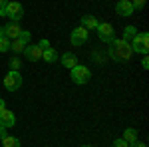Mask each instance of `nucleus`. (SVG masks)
I'll return each instance as SVG.
<instances>
[{"instance_id":"obj_1","label":"nucleus","mask_w":149,"mask_h":147,"mask_svg":"<svg viewBox=\"0 0 149 147\" xmlns=\"http://www.w3.org/2000/svg\"><path fill=\"white\" fill-rule=\"evenodd\" d=\"M107 56L111 58L113 62H129L131 56H133V50H131V44L123 40V38H113L109 44H107Z\"/></svg>"},{"instance_id":"obj_2","label":"nucleus","mask_w":149,"mask_h":147,"mask_svg":"<svg viewBox=\"0 0 149 147\" xmlns=\"http://www.w3.org/2000/svg\"><path fill=\"white\" fill-rule=\"evenodd\" d=\"M0 16L2 18H10L12 22H20L24 18V6L22 2H16V0H8L6 6L0 8Z\"/></svg>"},{"instance_id":"obj_3","label":"nucleus","mask_w":149,"mask_h":147,"mask_svg":"<svg viewBox=\"0 0 149 147\" xmlns=\"http://www.w3.org/2000/svg\"><path fill=\"white\" fill-rule=\"evenodd\" d=\"M129 44H131L133 54H143V56H147V52H149V34L147 32H137V34L129 40Z\"/></svg>"},{"instance_id":"obj_4","label":"nucleus","mask_w":149,"mask_h":147,"mask_svg":"<svg viewBox=\"0 0 149 147\" xmlns=\"http://www.w3.org/2000/svg\"><path fill=\"white\" fill-rule=\"evenodd\" d=\"M70 78H72V82H74V84L84 86V84H88V82H90L92 72H90V68H88V66L78 64V66H74V68L70 70Z\"/></svg>"},{"instance_id":"obj_5","label":"nucleus","mask_w":149,"mask_h":147,"mask_svg":"<svg viewBox=\"0 0 149 147\" xmlns=\"http://www.w3.org/2000/svg\"><path fill=\"white\" fill-rule=\"evenodd\" d=\"M95 30H97V38H100L102 42H105V44H109L115 38V28L109 22H100Z\"/></svg>"},{"instance_id":"obj_6","label":"nucleus","mask_w":149,"mask_h":147,"mask_svg":"<svg viewBox=\"0 0 149 147\" xmlns=\"http://www.w3.org/2000/svg\"><path fill=\"white\" fill-rule=\"evenodd\" d=\"M20 86H22V76H20V72H8L6 76H4V88L8 91H16L20 90Z\"/></svg>"},{"instance_id":"obj_7","label":"nucleus","mask_w":149,"mask_h":147,"mask_svg":"<svg viewBox=\"0 0 149 147\" xmlns=\"http://www.w3.org/2000/svg\"><path fill=\"white\" fill-rule=\"evenodd\" d=\"M88 38H90V32H88L84 26H78V28H74V30H72V34H70V44L84 46L86 42H88Z\"/></svg>"},{"instance_id":"obj_8","label":"nucleus","mask_w":149,"mask_h":147,"mask_svg":"<svg viewBox=\"0 0 149 147\" xmlns=\"http://www.w3.org/2000/svg\"><path fill=\"white\" fill-rule=\"evenodd\" d=\"M42 52H44V50L38 44H28L24 48L22 54H26V60H28V62H38V60H42Z\"/></svg>"},{"instance_id":"obj_9","label":"nucleus","mask_w":149,"mask_h":147,"mask_svg":"<svg viewBox=\"0 0 149 147\" xmlns=\"http://www.w3.org/2000/svg\"><path fill=\"white\" fill-rule=\"evenodd\" d=\"M0 125H2V127H6V129H10V127L16 125V115H14L8 107L0 109Z\"/></svg>"},{"instance_id":"obj_10","label":"nucleus","mask_w":149,"mask_h":147,"mask_svg":"<svg viewBox=\"0 0 149 147\" xmlns=\"http://www.w3.org/2000/svg\"><path fill=\"white\" fill-rule=\"evenodd\" d=\"M20 32H22V26H20V22H8L6 26H4V36L8 38V40H16L18 36H20Z\"/></svg>"},{"instance_id":"obj_11","label":"nucleus","mask_w":149,"mask_h":147,"mask_svg":"<svg viewBox=\"0 0 149 147\" xmlns=\"http://www.w3.org/2000/svg\"><path fill=\"white\" fill-rule=\"evenodd\" d=\"M115 12H117V16L127 18V16H131L135 10H133V6H131V0H119V2L115 4Z\"/></svg>"},{"instance_id":"obj_12","label":"nucleus","mask_w":149,"mask_h":147,"mask_svg":"<svg viewBox=\"0 0 149 147\" xmlns=\"http://www.w3.org/2000/svg\"><path fill=\"white\" fill-rule=\"evenodd\" d=\"M60 62H62V66H64V68L72 70L74 66H78V56H76V54H72V52H66V54H62Z\"/></svg>"},{"instance_id":"obj_13","label":"nucleus","mask_w":149,"mask_h":147,"mask_svg":"<svg viewBox=\"0 0 149 147\" xmlns=\"http://www.w3.org/2000/svg\"><path fill=\"white\" fill-rule=\"evenodd\" d=\"M97 24H100V22H97V18H95V16H92V14L81 16V26H84L88 32H90V30H95V28H97Z\"/></svg>"},{"instance_id":"obj_14","label":"nucleus","mask_w":149,"mask_h":147,"mask_svg":"<svg viewBox=\"0 0 149 147\" xmlns=\"http://www.w3.org/2000/svg\"><path fill=\"white\" fill-rule=\"evenodd\" d=\"M42 60H44V62H48V64H54V62L58 60V52L52 48V46H50L48 50H44V52H42Z\"/></svg>"},{"instance_id":"obj_15","label":"nucleus","mask_w":149,"mask_h":147,"mask_svg":"<svg viewBox=\"0 0 149 147\" xmlns=\"http://www.w3.org/2000/svg\"><path fill=\"white\" fill-rule=\"evenodd\" d=\"M24 48H26V44H24V42H20L18 38H16V40H10V52H14L16 56H20V54H22Z\"/></svg>"},{"instance_id":"obj_16","label":"nucleus","mask_w":149,"mask_h":147,"mask_svg":"<svg viewBox=\"0 0 149 147\" xmlns=\"http://www.w3.org/2000/svg\"><path fill=\"white\" fill-rule=\"evenodd\" d=\"M0 141H2V145H4V147H20V145H22L18 137H12V135H6V137H2Z\"/></svg>"},{"instance_id":"obj_17","label":"nucleus","mask_w":149,"mask_h":147,"mask_svg":"<svg viewBox=\"0 0 149 147\" xmlns=\"http://www.w3.org/2000/svg\"><path fill=\"white\" fill-rule=\"evenodd\" d=\"M123 139H125L127 143H133V141H137V129H133V127H127L125 131H123Z\"/></svg>"},{"instance_id":"obj_18","label":"nucleus","mask_w":149,"mask_h":147,"mask_svg":"<svg viewBox=\"0 0 149 147\" xmlns=\"http://www.w3.org/2000/svg\"><path fill=\"white\" fill-rule=\"evenodd\" d=\"M135 34H137V28H135V26H125V30H123V40L129 42Z\"/></svg>"},{"instance_id":"obj_19","label":"nucleus","mask_w":149,"mask_h":147,"mask_svg":"<svg viewBox=\"0 0 149 147\" xmlns=\"http://www.w3.org/2000/svg\"><path fill=\"white\" fill-rule=\"evenodd\" d=\"M8 66H10V70H12V72H20V66H22V60H20L18 56H14V58H10Z\"/></svg>"},{"instance_id":"obj_20","label":"nucleus","mask_w":149,"mask_h":147,"mask_svg":"<svg viewBox=\"0 0 149 147\" xmlns=\"http://www.w3.org/2000/svg\"><path fill=\"white\" fill-rule=\"evenodd\" d=\"M10 50V40L6 36H0V52H8Z\"/></svg>"},{"instance_id":"obj_21","label":"nucleus","mask_w":149,"mask_h":147,"mask_svg":"<svg viewBox=\"0 0 149 147\" xmlns=\"http://www.w3.org/2000/svg\"><path fill=\"white\" fill-rule=\"evenodd\" d=\"M18 40H20V42H24V44L28 46V42H30V40H32V34H30V32H28V30H26V32H20V36H18Z\"/></svg>"},{"instance_id":"obj_22","label":"nucleus","mask_w":149,"mask_h":147,"mask_svg":"<svg viewBox=\"0 0 149 147\" xmlns=\"http://www.w3.org/2000/svg\"><path fill=\"white\" fill-rule=\"evenodd\" d=\"M131 6H133V10H141L145 6V0H131Z\"/></svg>"},{"instance_id":"obj_23","label":"nucleus","mask_w":149,"mask_h":147,"mask_svg":"<svg viewBox=\"0 0 149 147\" xmlns=\"http://www.w3.org/2000/svg\"><path fill=\"white\" fill-rule=\"evenodd\" d=\"M111 147H129V143H127L123 137H119V139H115V141H113V145H111Z\"/></svg>"},{"instance_id":"obj_24","label":"nucleus","mask_w":149,"mask_h":147,"mask_svg":"<svg viewBox=\"0 0 149 147\" xmlns=\"http://www.w3.org/2000/svg\"><path fill=\"white\" fill-rule=\"evenodd\" d=\"M40 48H42V50H48V48H50V40H46V38H42V40H40Z\"/></svg>"},{"instance_id":"obj_25","label":"nucleus","mask_w":149,"mask_h":147,"mask_svg":"<svg viewBox=\"0 0 149 147\" xmlns=\"http://www.w3.org/2000/svg\"><path fill=\"white\" fill-rule=\"evenodd\" d=\"M129 147H147V145H145L143 141H139V139H137V141H133V143H129Z\"/></svg>"},{"instance_id":"obj_26","label":"nucleus","mask_w":149,"mask_h":147,"mask_svg":"<svg viewBox=\"0 0 149 147\" xmlns=\"http://www.w3.org/2000/svg\"><path fill=\"white\" fill-rule=\"evenodd\" d=\"M141 66H143V70L149 68V60H147V58H143V60H141Z\"/></svg>"},{"instance_id":"obj_27","label":"nucleus","mask_w":149,"mask_h":147,"mask_svg":"<svg viewBox=\"0 0 149 147\" xmlns=\"http://www.w3.org/2000/svg\"><path fill=\"white\" fill-rule=\"evenodd\" d=\"M8 135V133H6V127H2V125H0V139H2V137H6Z\"/></svg>"},{"instance_id":"obj_28","label":"nucleus","mask_w":149,"mask_h":147,"mask_svg":"<svg viewBox=\"0 0 149 147\" xmlns=\"http://www.w3.org/2000/svg\"><path fill=\"white\" fill-rule=\"evenodd\" d=\"M6 2H8V0H0V8H2V6H6Z\"/></svg>"},{"instance_id":"obj_29","label":"nucleus","mask_w":149,"mask_h":147,"mask_svg":"<svg viewBox=\"0 0 149 147\" xmlns=\"http://www.w3.org/2000/svg\"><path fill=\"white\" fill-rule=\"evenodd\" d=\"M0 109H4V100L0 98Z\"/></svg>"},{"instance_id":"obj_30","label":"nucleus","mask_w":149,"mask_h":147,"mask_svg":"<svg viewBox=\"0 0 149 147\" xmlns=\"http://www.w3.org/2000/svg\"><path fill=\"white\" fill-rule=\"evenodd\" d=\"M0 36H4V26H0Z\"/></svg>"},{"instance_id":"obj_31","label":"nucleus","mask_w":149,"mask_h":147,"mask_svg":"<svg viewBox=\"0 0 149 147\" xmlns=\"http://www.w3.org/2000/svg\"><path fill=\"white\" fill-rule=\"evenodd\" d=\"M84 147H93V145H84Z\"/></svg>"}]
</instances>
